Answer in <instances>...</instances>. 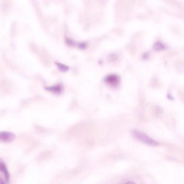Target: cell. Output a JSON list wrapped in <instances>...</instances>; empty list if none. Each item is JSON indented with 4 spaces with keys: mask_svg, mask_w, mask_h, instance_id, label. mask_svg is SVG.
<instances>
[{
    "mask_svg": "<svg viewBox=\"0 0 184 184\" xmlns=\"http://www.w3.org/2000/svg\"><path fill=\"white\" fill-rule=\"evenodd\" d=\"M0 184H6L4 182V180H3L1 177H0Z\"/></svg>",
    "mask_w": 184,
    "mask_h": 184,
    "instance_id": "obj_7",
    "label": "cell"
},
{
    "mask_svg": "<svg viewBox=\"0 0 184 184\" xmlns=\"http://www.w3.org/2000/svg\"><path fill=\"white\" fill-rule=\"evenodd\" d=\"M133 137L138 141L143 143L146 145H150L152 146H157L159 145V143L150 137L146 133L140 131L138 130H133L131 132Z\"/></svg>",
    "mask_w": 184,
    "mask_h": 184,
    "instance_id": "obj_1",
    "label": "cell"
},
{
    "mask_svg": "<svg viewBox=\"0 0 184 184\" xmlns=\"http://www.w3.org/2000/svg\"><path fill=\"white\" fill-rule=\"evenodd\" d=\"M48 90H50V91L52 92H61V86H59V85H57V86H51L50 88H46Z\"/></svg>",
    "mask_w": 184,
    "mask_h": 184,
    "instance_id": "obj_4",
    "label": "cell"
},
{
    "mask_svg": "<svg viewBox=\"0 0 184 184\" xmlns=\"http://www.w3.org/2000/svg\"><path fill=\"white\" fill-rule=\"evenodd\" d=\"M56 64H57V65L59 67V68L60 69V70H61L63 71H65L68 70V67H67L65 65H63L61 63H56Z\"/></svg>",
    "mask_w": 184,
    "mask_h": 184,
    "instance_id": "obj_6",
    "label": "cell"
},
{
    "mask_svg": "<svg viewBox=\"0 0 184 184\" xmlns=\"http://www.w3.org/2000/svg\"><path fill=\"white\" fill-rule=\"evenodd\" d=\"M0 172H1L3 174L4 177L6 178V180L8 183L9 181L10 174L8 172V168L6 166V165L5 164V163L3 161H1V160H0Z\"/></svg>",
    "mask_w": 184,
    "mask_h": 184,
    "instance_id": "obj_3",
    "label": "cell"
},
{
    "mask_svg": "<svg viewBox=\"0 0 184 184\" xmlns=\"http://www.w3.org/2000/svg\"><path fill=\"white\" fill-rule=\"evenodd\" d=\"M126 184H136V183H133L132 181H129V182H127V183H126Z\"/></svg>",
    "mask_w": 184,
    "mask_h": 184,
    "instance_id": "obj_8",
    "label": "cell"
},
{
    "mask_svg": "<svg viewBox=\"0 0 184 184\" xmlns=\"http://www.w3.org/2000/svg\"><path fill=\"white\" fill-rule=\"evenodd\" d=\"M16 139V135L10 132H0V141L10 143Z\"/></svg>",
    "mask_w": 184,
    "mask_h": 184,
    "instance_id": "obj_2",
    "label": "cell"
},
{
    "mask_svg": "<svg viewBox=\"0 0 184 184\" xmlns=\"http://www.w3.org/2000/svg\"><path fill=\"white\" fill-rule=\"evenodd\" d=\"M112 77H113V76H110L109 77H107L108 82L110 83H116V82H117V78H116V77L115 76H114V79H112Z\"/></svg>",
    "mask_w": 184,
    "mask_h": 184,
    "instance_id": "obj_5",
    "label": "cell"
}]
</instances>
